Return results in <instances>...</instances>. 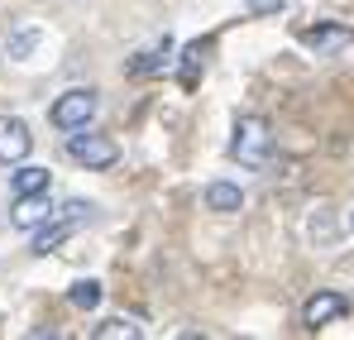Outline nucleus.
<instances>
[{"label": "nucleus", "instance_id": "f257e3e1", "mask_svg": "<svg viewBox=\"0 0 354 340\" xmlns=\"http://www.w3.org/2000/svg\"><path fill=\"white\" fill-rule=\"evenodd\" d=\"M268 144H273V134H268V120H263V115H244V120H235L230 159H239L244 168H263V163H268Z\"/></svg>", "mask_w": 354, "mask_h": 340}, {"label": "nucleus", "instance_id": "f03ea898", "mask_svg": "<svg viewBox=\"0 0 354 340\" xmlns=\"http://www.w3.org/2000/svg\"><path fill=\"white\" fill-rule=\"evenodd\" d=\"M96 111H101V96H96L91 87H72V91H62L58 101H53L48 120L72 134V129H86V125L96 120Z\"/></svg>", "mask_w": 354, "mask_h": 340}, {"label": "nucleus", "instance_id": "7ed1b4c3", "mask_svg": "<svg viewBox=\"0 0 354 340\" xmlns=\"http://www.w3.org/2000/svg\"><path fill=\"white\" fill-rule=\"evenodd\" d=\"M67 159L82 163V168H115V163H120V144L111 139V134L72 129V139H67Z\"/></svg>", "mask_w": 354, "mask_h": 340}, {"label": "nucleus", "instance_id": "20e7f679", "mask_svg": "<svg viewBox=\"0 0 354 340\" xmlns=\"http://www.w3.org/2000/svg\"><path fill=\"white\" fill-rule=\"evenodd\" d=\"M34 149V134L19 115H0V163H24Z\"/></svg>", "mask_w": 354, "mask_h": 340}, {"label": "nucleus", "instance_id": "39448f33", "mask_svg": "<svg viewBox=\"0 0 354 340\" xmlns=\"http://www.w3.org/2000/svg\"><path fill=\"white\" fill-rule=\"evenodd\" d=\"M301 44L316 57H340L345 48H354V29H345V24H316V29L301 34Z\"/></svg>", "mask_w": 354, "mask_h": 340}, {"label": "nucleus", "instance_id": "423d86ee", "mask_svg": "<svg viewBox=\"0 0 354 340\" xmlns=\"http://www.w3.org/2000/svg\"><path fill=\"white\" fill-rule=\"evenodd\" d=\"M58 211H53V202H48V187L44 192H24V197H15V211H10V221L19 230H39L44 221H53Z\"/></svg>", "mask_w": 354, "mask_h": 340}, {"label": "nucleus", "instance_id": "0eeeda50", "mask_svg": "<svg viewBox=\"0 0 354 340\" xmlns=\"http://www.w3.org/2000/svg\"><path fill=\"white\" fill-rule=\"evenodd\" d=\"M345 312H350V297H345V292H316V297L306 302V326L321 331V326H330V321L345 316Z\"/></svg>", "mask_w": 354, "mask_h": 340}, {"label": "nucleus", "instance_id": "6e6552de", "mask_svg": "<svg viewBox=\"0 0 354 340\" xmlns=\"http://www.w3.org/2000/svg\"><path fill=\"white\" fill-rule=\"evenodd\" d=\"M77 226H82V221H72V216H58L53 226L44 221V226H39V235H34V254H48V249H58V244H62V240H67V235H72Z\"/></svg>", "mask_w": 354, "mask_h": 340}, {"label": "nucleus", "instance_id": "1a4fd4ad", "mask_svg": "<svg viewBox=\"0 0 354 340\" xmlns=\"http://www.w3.org/2000/svg\"><path fill=\"white\" fill-rule=\"evenodd\" d=\"M206 206L221 211V216H230V211L244 206V192H239L235 182H211V187H206Z\"/></svg>", "mask_w": 354, "mask_h": 340}, {"label": "nucleus", "instance_id": "9d476101", "mask_svg": "<svg viewBox=\"0 0 354 340\" xmlns=\"http://www.w3.org/2000/svg\"><path fill=\"white\" fill-rule=\"evenodd\" d=\"M173 53V39H163V44H153V48H144V53L129 62V77H153V72H163V62Z\"/></svg>", "mask_w": 354, "mask_h": 340}, {"label": "nucleus", "instance_id": "9b49d317", "mask_svg": "<svg viewBox=\"0 0 354 340\" xmlns=\"http://www.w3.org/2000/svg\"><path fill=\"white\" fill-rule=\"evenodd\" d=\"M39 39H44V34H39V24H19V29L10 34V57H15V62L34 57V48H39Z\"/></svg>", "mask_w": 354, "mask_h": 340}, {"label": "nucleus", "instance_id": "f8f14e48", "mask_svg": "<svg viewBox=\"0 0 354 340\" xmlns=\"http://www.w3.org/2000/svg\"><path fill=\"white\" fill-rule=\"evenodd\" d=\"M201 67H206V44L196 39V44L182 48V87H196V72Z\"/></svg>", "mask_w": 354, "mask_h": 340}, {"label": "nucleus", "instance_id": "ddd939ff", "mask_svg": "<svg viewBox=\"0 0 354 340\" xmlns=\"http://www.w3.org/2000/svg\"><path fill=\"white\" fill-rule=\"evenodd\" d=\"M48 187V168H19L10 177V192L15 197H24V192H44Z\"/></svg>", "mask_w": 354, "mask_h": 340}, {"label": "nucleus", "instance_id": "4468645a", "mask_svg": "<svg viewBox=\"0 0 354 340\" xmlns=\"http://www.w3.org/2000/svg\"><path fill=\"white\" fill-rule=\"evenodd\" d=\"M67 302H72V307H82V312L101 307V283H96V278H82V283H72V292H67Z\"/></svg>", "mask_w": 354, "mask_h": 340}, {"label": "nucleus", "instance_id": "2eb2a0df", "mask_svg": "<svg viewBox=\"0 0 354 340\" xmlns=\"http://www.w3.org/2000/svg\"><path fill=\"white\" fill-rule=\"evenodd\" d=\"M96 340H139V326L134 321H106V326H96Z\"/></svg>", "mask_w": 354, "mask_h": 340}, {"label": "nucleus", "instance_id": "dca6fc26", "mask_svg": "<svg viewBox=\"0 0 354 340\" xmlns=\"http://www.w3.org/2000/svg\"><path fill=\"white\" fill-rule=\"evenodd\" d=\"M244 10H249V15H283V10H288V0H249Z\"/></svg>", "mask_w": 354, "mask_h": 340}, {"label": "nucleus", "instance_id": "f3484780", "mask_svg": "<svg viewBox=\"0 0 354 340\" xmlns=\"http://www.w3.org/2000/svg\"><path fill=\"white\" fill-rule=\"evenodd\" d=\"M91 211H96L91 202H67L62 206V216H72V221H91Z\"/></svg>", "mask_w": 354, "mask_h": 340}]
</instances>
